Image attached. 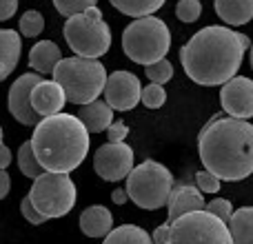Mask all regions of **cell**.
I'll return each mask as SVG.
<instances>
[{
    "instance_id": "obj_1",
    "label": "cell",
    "mask_w": 253,
    "mask_h": 244,
    "mask_svg": "<svg viewBox=\"0 0 253 244\" xmlns=\"http://www.w3.org/2000/svg\"><path fill=\"white\" fill-rule=\"evenodd\" d=\"M251 40L229 27L209 25L193 34L180 49L182 69L196 84L218 87L238 74Z\"/></svg>"
},
{
    "instance_id": "obj_2",
    "label": "cell",
    "mask_w": 253,
    "mask_h": 244,
    "mask_svg": "<svg viewBox=\"0 0 253 244\" xmlns=\"http://www.w3.org/2000/svg\"><path fill=\"white\" fill-rule=\"evenodd\" d=\"M198 153L207 171L224 182L253 173V124L233 116H215L198 135Z\"/></svg>"
},
{
    "instance_id": "obj_3",
    "label": "cell",
    "mask_w": 253,
    "mask_h": 244,
    "mask_svg": "<svg viewBox=\"0 0 253 244\" xmlns=\"http://www.w3.org/2000/svg\"><path fill=\"white\" fill-rule=\"evenodd\" d=\"M31 147L44 171L71 173L87 158L89 129L78 116H47L36 124Z\"/></svg>"
},
{
    "instance_id": "obj_4",
    "label": "cell",
    "mask_w": 253,
    "mask_h": 244,
    "mask_svg": "<svg viewBox=\"0 0 253 244\" xmlns=\"http://www.w3.org/2000/svg\"><path fill=\"white\" fill-rule=\"evenodd\" d=\"M107 78L109 76L105 71V65L98 62V58H62L53 69V80L65 89L67 100L80 107L100 98Z\"/></svg>"
},
{
    "instance_id": "obj_5",
    "label": "cell",
    "mask_w": 253,
    "mask_h": 244,
    "mask_svg": "<svg viewBox=\"0 0 253 244\" xmlns=\"http://www.w3.org/2000/svg\"><path fill=\"white\" fill-rule=\"evenodd\" d=\"M171 47V31L156 16L135 18L123 31V51L135 65H153L162 60Z\"/></svg>"
},
{
    "instance_id": "obj_6",
    "label": "cell",
    "mask_w": 253,
    "mask_h": 244,
    "mask_svg": "<svg viewBox=\"0 0 253 244\" xmlns=\"http://www.w3.org/2000/svg\"><path fill=\"white\" fill-rule=\"evenodd\" d=\"M171 191H173V175L165 164L156 160H144L126 175L129 200L140 209L156 211L165 206L169 202Z\"/></svg>"
},
{
    "instance_id": "obj_7",
    "label": "cell",
    "mask_w": 253,
    "mask_h": 244,
    "mask_svg": "<svg viewBox=\"0 0 253 244\" xmlns=\"http://www.w3.org/2000/svg\"><path fill=\"white\" fill-rule=\"evenodd\" d=\"M62 34L67 44L84 58H100L111 47V29L102 20V11L98 7H89L87 11L69 16Z\"/></svg>"
},
{
    "instance_id": "obj_8",
    "label": "cell",
    "mask_w": 253,
    "mask_h": 244,
    "mask_svg": "<svg viewBox=\"0 0 253 244\" xmlns=\"http://www.w3.org/2000/svg\"><path fill=\"white\" fill-rule=\"evenodd\" d=\"M169 224V244H233L229 224L207 209L184 213Z\"/></svg>"
},
{
    "instance_id": "obj_9",
    "label": "cell",
    "mask_w": 253,
    "mask_h": 244,
    "mask_svg": "<svg viewBox=\"0 0 253 244\" xmlns=\"http://www.w3.org/2000/svg\"><path fill=\"white\" fill-rule=\"evenodd\" d=\"M29 198L44 218H62L76 204V184L69 173L44 171L34 180Z\"/></svg>"
},
{
    "instance_id": "obj_10",
    "label": "cell",
    "mask_w": 253,
    "mask_h": 244,
    "mask_svg": "<svg viewBox=\"0 0 253 244\" xmlns=\"http://www.w3.org/2000/svg\"><path fill=\"white\" fill-rule=\"evenodd\" d=\"M93 169L107 182H118L133 169V149L125 142H107L93 156Z\"/></svg>"
},
{
    "instance_id": "obj_11",
    "label": "cell",
    "mask_w": 253,
    "mask_h": 244,
    "mask_svg": "<svg viewBox=\"0 0 253 244\" xmlns=\"http://www.w3.org/2000/svg\"><path fill=\"white\" fill-rule=\"evenodd\" d=\"M142 87L131 71H114L105 84V100L114 111H131L140 102Z\"/></svg>"
},
{
    "instance_id": "obj_12",
    "label": "cell",
    "mask_w": 253,
    "mask_h": 244,
    "mask_svg": "<svg viewBox=\"0 0 253 244\" xmlns=\"http://www.w3.org/2000/svg\"><path fill=\"white\" fill-rule=\"evenodd\" d=\"M40 80L42 78H40L38 74H22L20 78L11 84V89H9V114L20 122V124L36 126L40 122L38 111L31 105V91H34V87Z\"/></svg>"
},
{
    "instance_id": "obj_13",
    "label": "cell",
    "mask_w": 253,
    "mask_h": 244,
    "mask_svg": "<svg viewBox=\"0 0 253 244\" xmlns=\"http://www.w3.org/2000/svg\"><path fill=\"white\" fill-rule=\"evenodd\" d=\"M220 100L222 109L233 118H253V80L245 76H233L229 82L222 84Z\"/></svg>"
},
{
    "instance_id": "obj_14",
    "label": "cell",
    "mask_w": 253,
    "mask_h": 244,
    "mask_svg": "<svg viewBox=\"0 0 253 244\" xmlns=\"http://www.w3.org/2000/svg\"><path fill=\"white\" fill-rule=\"evenodd\" d=\"M65 102H67L65 89H62L56 80H40L34 87V91H31V105L38 111L40 118L60 114Z\"/></svg>"
},
{
    "instance_id": "obj_15",
    "label": "cell",
    "mask_w": 253,
    "mask_h": 244,
    "mask_svg": "<svg viewBox=\"0 0 253 244\" xmlns=\"http://www.w3.org/2000/svg\"><path fill=\"white\" fill-rule=\"evenodd\" d=\"M167 206H169V222H173L184 213L202 211L207 206V202L198 187H191V184H178L175 187L173 184V191H171Z\"/></svg>"
},
{
    "instance_id": "obj_16",
    "label": "cell",
    "mask_w": 253,
    "mask_h": 244,
    "mask_svg": "<svg viewBox=\"0 0 253 244\" xmlns=\"http://www.w3.org/2000/svg\"><path fill=\"white\" fill-rule=\"evenodd\" d=\"M114 229V215L107 206L93 204L80 213V231L89 238H105Z\"/></svg>"
},
{
    "instance_id": "obj_17",
    "label": "cell",
    "mask_w": 253,
    "mask_h": 244,
    "mask_svg": "<svg viewBox=\"0 0 253 244\" xmlns=\"http://www.w3.org/2000/svg\"><path fill=\"white\" fill-rule=\"evenodd\" d=\"M20 34H16V29H0V82L11 76V71L20 62Z\"/></svg>"
},
{
    "instance_id": "obj_18",
    "label": "cell",
    "mask_w": 253,
    "mask_h": 244,
    "mask_svg": "<svg viewBox=\"0 0 253 244\" xmlns=\"http://www.w3.org/2000/svg\"><path fill=\"white\" fill-rule=\"evenodd\" d=\"M62 60L60 47L53 40H40L29 51V65L36 74H53L56 65Z\"/></svg>"
},
{
    "instance_id": "obj_19",
    "label": "cell",
    "mask_w": 253,
    "mask_h": 244,
    "mask_svg": "<svg viewBox=\"0 0 253 244\" xmlns=\"http://www.w3.org/2000/svg\"><path fill=\"white\" fill-rule=\"evenodd\" d=\"M220 20L231 27H240L253 18V0H213Z\"/></svg>"
},
{
    "instance_id": "obj_20",
    "label": "cell",
    "mask_w": 253,
    "mask_h": 244,
    "mask_svg": "<svg viewBox=\"0 0 253 244\" xmlns=\"http://www.w3.org/2000/svg\"><path fill=\"white\" fill-rule=\"evenodd\" d=\"M78 118L84 122V126L89 129V133H98L111 126L114 122V109L107 105V100H93L89 105H83V109L78 111Z\"/></svg>"
},
{
    "instance_id": "obj_21",
    "label": "cell",
    "mask_w": 253,
    "mask_h": 244,
    "mask_svg": "<svg viewBox=\"0 0 253 244\" xmlns=\"http://www.w3.org/2000/svg\"><path fill=\"white\" fill-rule=\"evenodd\" d=\"M227 224L233 244H253V206H242V209L233 211Z\"/></svg>"
},
{
    "instance_id": "obj_22",
    "label": "cell",
    "mask_w": 253,
    "mask_h": 244,
    "mask_svg": "<svg viewBox=\"0 0 253 244\" xmlns=\"http://www.w3.org/2000/svg\"><path fill=\"white\" fill-rule=\"evenodd\" d=\"M102 244H153V238L135 224H123L118 229H111Z\"/></svg>"
},
{
    "instance_id": "obj_23",
    "label": "cell",
    "mask_w": 253,
    "mask_h": 244,
    "mask_svg": "<svg viewBox=\"0 0 253 244\" xmlns=\"http://www.w3.org/2000/svg\"><path fill=\"white\" fill-rule=\"evenodd\" d=\"M120 13L131 18H144V16H153L167 0H109Z\"/></svg>"
},
{
    "instance_id": "obj_24",
    "label": "cell",
    "mask_w": 253,
    "mask_h": 244,
    "mask_svg": "<svg viewBox=\"0 0 253 244\" xmlns=\"http://www.w3.org/2000/svg\"><path fill=\"white\" fill-rule=\"evenodd\" d=\"M18 166H20V171L27 175V178L36 180L38 175L44 173L42 164L38 162V158H36L34 153V147H31V140L29 142H25L20 149H18Z\"/></svg>"
},
{
    "instance_id": "obj_25",
    "label": "cell",
    "mask_w": 253,
    "mask_h": 244,
    "mask_svg": "<svg viewBox=\"0 0 253 244\" xmlns=\"http://www.w3.org/2000/svg\"><path fill=\"white\" fill-rule=\"evenodd\" d=\"M144 74H147V78L151 80V82L165 84V82H169V80L173 78V65H171L167 58H162V60L144 67Z\"/></svg>"
},
{
    "instance_id": "obj_26",
    "label": "cell",
    "mask_w": 253,
    "mask_h": 244,
    "mask_svg": "<svg viewBox=\"0 0 253 244\" xmlns=\"http://www.w3.org/2000/svg\"><path fill=\"white\" fill-rule=\"evenodd\" d=\"M20 34L22 36H27V38H36V36H40V31L44 29V18H42V13H38V11H27V13H22V18H20Z\"/></svg>"
},
{
    "instance_id": "obj_27",
    "label": "cell",
    "mask_w": 253,
    "mask_h": 244,
    "mask_svg": "<svg viewBox=\"0 0 253 244\" xmlns=\"http://www.w3.org/2000/svg\"><path fill=\"white\" fill-rule=\"evenodd\" d=\"M167 100V91L162 89V84H147V87L142 89V96H140V102H142L144 107H149V109H160L162 105H165Z\"/></svg>"
},
{
    "instance_id": "obj_28",
    "label": "cell",
    "mask_w": 253,
    "mask_h": 244,
    "mask_svg": "<svg viewBox=\"0 0 253 244\" xmlns=\"http://www.w3.org/2000/svg\"><path fill=\"white\" fill-rule=\"evenodd\" d=\"M98 0H53V7L58 9V13H62L65 18L76 16V13L87 11L89 7H96Z\"/></svg>"
},
{
    "instance_id": "obj_29",
    "label": "cell",
    "mask_w": 253,
    "mask_h": 244,
    "mask_svg": "<svg viewBox=\"0 0 253 244\" xmlns=\"http://www.w3.org/2000/svg\"><path fill=\"white\" fill-rule=\"evenodd\" d=\"M202 13L200 0H178L175 4V16L182 22H196Z\"/></svg>"
},
{
    "instance_id": "obj_30",
    "label": "cell",
    "mask_w": 253,
    "mask_h": 244,
    "mask_svg": "<svg viewBox=\"0 0 253 244\" xmlns=\"http://www.w3.org/2000/svg\"><path fill=\"white\" fill-rule=\"evenodd\" d=\"M220 182H222V180H220L215 173L207 171V169L196 173V187L200 189L202 193H218L220 191Z\"/></svg>"
},
{
    "instance_id": "obj_31",
    "label": "cell",
    "mask_w": 253,
    "mask_h": 244,
    "mask_svg": "<svg viewBox=\"0 0 253 244\" xmlns=\"http://www.w3.org/2000/svg\"><path fill=\"white\" fill-rule=\"evenodd\" d=\"M209 213H213V215H218L222 222H229L231 220V215H233V206H231V202L229 200H224V198H215V200H211L209 204L205 206Z\"/></svg>"
},
{
    "instance_id": "obj_32",
    "label": "cell",
    "mask_w": 253,
    "mask_h": 244,
    "mask_svg": "<svg viewBox=\"0 0 253 244\" xmlns=\"http://www.w3.org/2000/svg\"><path fill=\"white\" fill-rule=\"evenodd\" d=\"M20 211H22V215H25L27 222H31V224H42V222H47V220H49V218H44V215L40 213L38 209H36L29 196H27L25 200L20 202Z\"/></svg>"
},
{
    "instance_id": "obj_33",
    "label": "cell",
    "mask_w": 253,
    "mask_h": 244,
    "mask_svg": "<svg viewBox=\"0 0 253 244\" xmlns=\"http://www.w3.org/2000/svg\"><path fill=\"white\" fill-rule=\"evenodd\" d=\"M126 135H129V126H126L125 122H111V126L107 129L109 142H125Z\"/></svg>"
},
{
    "instance_id": "obj_34",
    "label": "cell",
    "mask_w": 253,
    "mask_h": 244,
    "mask_svg": "<svg viewBox=\"0 0 253 244\" xmlns=\"http://www.w3.org/2000/svg\"><path fill=\"white\" fill-rule=\"evenodd\" d=\"M18 9V0H0V22L13 18Z\"/></svg>"
},
{
    "instance_id": "obj_35",
    "label": "cell",
    "mask_w": 253,
    "mask_h": 244,
    "mask_svg": "<svg viewBox=\"0 0 253 244\" xmlns=\"http://www.w3.org/2000/svg\"><path fill=\"white\" fill-rule=\"evenodd\" d=\"M169 231H171V224H160L151 236L153 244H169Z\"/></svg>"
},
{
    "instance_id": "obj_36",
    "label": "cell",
    "mask_w": 253,
    "mask_h": 244,
    "mask_svg": "<svg viewBox=\"0 0 253 244\" xmlns=\"http://www.w3.org/2000/svg\"><path fill=\"white\" fill-rule=\"evenodd\" d=\"M9 189H11V180H9V173H7L4 169H0V200H2V198L9 193Z\"/></svg>"
},
{
    "instance_id": "obj_37",
    "label": "cell",
    "mask_w": 253,
    "mask_h": 244,
    "mask_svg": "<svg viewBox=\"0 0 253 244\" xmlns=\"http://www.w3.org/2000/svg\"><path fill=\"white\" fill-rule=\"evenodd\" d=\"M11 164V149L0 144V169H7Z\"/></svg>"
},
{
    "instance_id": "obj_38",
    "label": "cell",
    "mask_w": 253,
    "mask_h": 244,
    "mask_svg": "<svg viewBox=\"0 0 253 244\" xmlns=\"http://www.w3.org/2000/svg\"><path fill=\"white\" fill-rule=\"evenodd\" d=\"M111 200H114V204H120L123 206L126 200H129V193H126V189H116L114 193H111Z\"/></svg>"
},
{
    "instance_id": "obj_39",
    "label": "cell",
    "mask_w": 253,
    "mask_h": 244,
    "mask_svg": "<svg viewBox=\"0 0 253 244\" xmlns=\"http://www.w3.org/2000/svg\"><path fill=\"white\" fill-rule=\"evenodd\" d=\"M251 69H253V44H251Z\"/></svg>"
},
{
    "instance_id": "obj_40",
    "label": "cell",
    "mask_w": 253,
    "mask_h": 244,
    "mask_svg": "<svg viewBox=\"0 0 253 244\" xmlns=\"http://www.w3.org/2000/svg\"><path fill=\"white\" fill-rule=\"evenodd\" d=\"M0 144H2V126H0Z\"/></svg>"
}]
</instances>
